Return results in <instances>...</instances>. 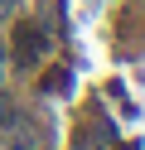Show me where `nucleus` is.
<instances>
[{
  "instance_id": "f257e3e1",
  "label": "nucleus",
  "mask_w": 145,
  "mask_h": 150,
  "mask_svg": "<svg viewBox=\"0 0 145 150\" xmlns=\"http://www.w3.org/2000/svg\"><path fill=\"white\" fill-rule=\"evenodd\" d=\"M44 49H48V34L39 29V24H19L15 29V63L19 68H34V63L44 58Z\"/></svg>"
},
{
  "instance_id": "7ed1b4c3",
  "label": "nucleus",
  "mask_w": 145,
  "mask_h": 150,
  "mask_svg": "<svg viewBox=\"0 0 145 150\" xmlns=\"http://www.w3.org/2000/svg\"><path fill=\"white\" fill-rule=\"evenodd\" d=\"M0 73H5V44H0Z\"/></svg>"
},
{
  "instance_id": "20e7f679",
  "label": "nucleus",
  "mask_w": 145,
  "mask_h": 150,
  "mask_svg": "<svg viewBox=\"0 0 145 150\" xmlns=\"http://www.w3.org/2000/svg\"><path fill=\"white\" fill-rule=\"evenodd\" d=\"M10 5H15V0H0V15H5V10H10Z\"/></svg>"
},
{
  "instance_id": "f03ea898",
  "label": "nucleus",
  "mask_w": 145,
  "mask_h": 150,
  "mask_svg": "<svg viewBox=\"0 0 145 150\" xmlns=\"http://www.w3.org/2000/svg\"><path fill=\"white\" fill-rule=\"evenodd\" d=\"M0 126H19V116H15V102H10V97H0Z\"/></svg>"
}]
</instances>
